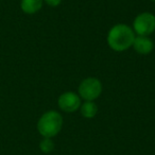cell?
Masks as SVG:
<instances>
[{
	"label": "cell",
	"mask_w": 155,
	"mask_h": 155,
	"mask_svg": "<svg viewBox=\"0 0 155 155\" xmlns=\"http://www.w3.org/2000/svg\"><path fill=\"white\" fill-rule=\"evenodd\" d=\"M107 44L116 52H122L133 46L135 32L125 24L115 25L107 33Z\"/></svg>",
	"instance_id": "cell-1"
},
{
	"label": "cell",
	"mask_w": 155,
	"mask_h": 155,
	"mask_svg": "<svg viewBox=\"0 0 155 155\" xmlns=\"http://www.w3.org/2000/svg\"><path fill=\"white\" fill-rule=\"evenodd\" d=\"M63 127V117L56 110H48L41 115L37 121V131L43 137L52 138L61 132Z\"/></svg>",
	"instance_id": "cell-2"
},
{
	"label": "cell",
	"mask_w": 155,
	"mask_h": 155,
	"mask_svg": "<svg viewBox=\"0 0 155 155\" xmlns=\"http://www.w3.org/2000/svg\"><path fill=\"white\" fill-rule=\"evenodd\" d=\"M102 93V84L97 78H86L79 85L78 95L85 101H94L100 97Z\"/></svg>",
	"instance_id": "cell-3"
},
{
	"label": "cell",
	"mask_w": 155,
	"mask_h": 155,
	"mask_svg": "<svg viewBox=\"0 0 155 155\" xmlns=\"http://www.w3.org/2000/svg\"><path fill=\"white\" fill-rule=\"evenodd\" d=\"M133 31L140 36H148L155 31V15L149 12L140 13L133 21Z\"/></svg>",
	"instance_id": "cell-4"
},
{
	"label": "cell",
	"mask_w": 155,
	"mask_h": 155,
	"mask_svg": "<svg viewBox=\"0 0 155 155\" xmlns=\"http://www.w3.org/2000/svg\"><path fill=\"white\" fill-rule=\"evenodd\" d=\"M58 107L65 113H74L81 106V98L78 94L73 91L63 93L58 100Z\"/></svg>",
	"instance_id": "cell-5"
},
{
	"label": "cell",
	"mask_w": 155,
	"mask_h": 155,
	"mask_svg": "<svg viewBox=\"0 0 155 155\" xmlns=\"http://www.w3.org/2000/svg\"><path fill=\"white\" fill-rule=\"evenodd\" d=\"M132 47L134 48L137 53L142 54V55H147L150 54L154 49V44H153L152 39H150L148 36H135L134 43Z\"/></svg>",
	"instance_id": "cell-6"
},
{
	"label": "cell",
	"mask_w": 155,
	"mask_h": 155,
	"mask_svg": "<svg viewBox=\"0 0 155 155\" xmlns=\"http://www.w3.org/2000/svg\"><path fill=\"white\" fill-rule=\"evenodd\" d=\"M44 0H21L20 9L26 14H35L43 8Z\"/></svg>",
	"instance_id": "cell-7"
},
{
	"label": "cell",
	"mask_w": 155,
	"mask_h": 155,
	"mask_svg": "<svg viewBox=\"0 0 155 155\" xmlns=\"http://www.w3.org/2000/svg\"><path fill=\"white\" fill-rule=\"evenodd\" d=\"M80 112L84 118L91 119L97 115L98 113V106L94 101H85L84 103L81 104Z\"/></svg>",
	"instance_id": "cell-8"
},
{
	"label": "cell",
	"mask_w": 155,
	"mask_h": 155,
	"mask_svg": "<svg viewBox=\"0 0 155 155\" xmlns=\"http://www.w3.org/2000/svg\"><path fill=\"white\" fill-rule=\"evenodd\" d=\"M39 149L43 153L48 154V153L52 152L54 150V142L52 141L51 138L44 137V139L39 142Z\"/></svg>",
	"instance_id": "cell-9"
},
{
	"label": "cell",
	"mask_w": 155,
	"mask_h": 155,
	"mask_svg": "<svg viewBox=\"0 0 155 155\" xmlns=\"http://www.w3.org/2000/svg\"><path fill=\"white\" fill-rule=\"evenodd\" d=\"M44 2L47 3L49 7L55 8V7H58V5L62 3V0H44Z\"/></svg>",
	"instance_id": "cell-10"
},
{
	"label": "cell",
	"mask_w": 155,
	"mask_h": 155,
	"mask_svg": "<svg viewBox=\"0 0 155 155\" xmlns=\"http://www.w3.org/2000/svg\"><path fill=\"white\" fill-rule=\"evenodd\" d=\"M151 1H155V0H151Z\"/></svg>",
	"instance_id": "cell-11"
}]
</instances>
